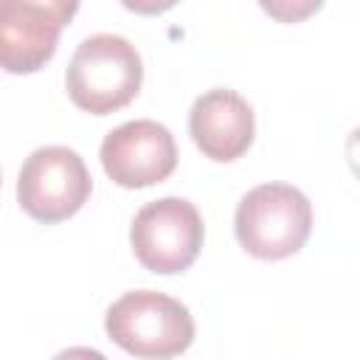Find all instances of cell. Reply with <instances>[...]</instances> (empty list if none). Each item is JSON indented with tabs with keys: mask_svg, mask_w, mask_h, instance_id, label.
<instances>
[{
	"mask_svg": "<svg viewBox=\"0 0 360 360\" xmlns=\"http://www.w3.org/2000/svg\"><path fill=\"white\" fill-rule=\"evenodd\" d=\"M188 132L205 158L217 163H231L242 158L253 143V107L231 87L205 90L194 98L188 110Z\"/></svg>",
	"mask_w": 360,
	"mask_h": 360,
	"instance_id": "ba28073f",
	"label": "cell"
},
{
	"mask_svg": "<svg viewBox=\"0 0 360 360\" xmlns=\"http://www.w3.org/2000/svg\"><path fill=\"white\" fill-rule=\"evenodd\" d=\"M79 11L68 0H0V68L34 73L53 53L62 28Z\"/></svg>",
	"mask_w": 360,
	"mask_h": 360,
	"instance_id": "8992f818",
	"label": "cell"
},
{
	"mask_svg": "<svg viewBox=\"0 0 360 360\" xmlns=\"http://www.w3.org/2000/svg\"><path fill=\"white\" fill-rule=\"evenodd\" d=\"M51 360H107V357L98 349H90V346H70V349L56 352Z\"/></svg>",
	"mask_w": 360,
	"mask_h": 360,
	"instance_id": "9c48e42d",
	"label": "cell"
},
{
	"mask_svg": "<svg viewBox=\"0 0 360 360\" xmlns=\"http://www.w3.org/2000/svg\"><path fill=\"white\" fill-rule=\"evenodd\" d=\"M101 166L124 188L163 183L177 166V143L169 127L152 118H135L110 129L101 141Z\"/></svg>",
	"mask_w": 360,
	"mask_h": 360,
	"instance_id": "52a82bcc",
	"label": "cell"
},
{
	"mask_svg": "<svg viewBox=\"0 0 360 360\" xmlns=\"http://www.w3.org/2000/svg\"><path fill=\"white\" fill-rule=\"evenodd\" d=\"M143 82V62L135 45L118 34L84 37L65 70L70 101L90 112L107 115L127 107Z\"/></svg>",
	"mask_w": 360,
	"mask_h": 360,
	"instance_id": "6da1fadb",
	"label": "cell"
},
{
	"mask_svg": "<svg viewBox=\"0 0 360 360\" xmlns=\"http://www.w3.org/2000/svg\"><path fill=\"white\" fill-rule=\"evenodd\" d=\"M93 177L82 155L70 146H39L34 149L17 177L20 208L45 225L73 217L90 197Z\"/></svg>",
	"mask_w": 360,
	"mask_h": 360,
	"instance_id": "5b68a950",
	"label": "cell"
},
{
	"mask_svg": "<svg viewBox=\"0 0 360 360\" xmlns=\"http://www.w3.org/2000/svg\"><path fill=\"white\" fill-rule=\"evenodd\" d=\"M312 231V205L290 183H262L250 188L233 214L239 245L256 259H287L304 248Z\"/></svg>",
	"mask_w": 360,
	"mask_h": 360,
	"instance_id": "3957f363",
	"label": "cell"
},
{
	"mask_svg": "<svg viewBox=\"0 0 360 360\" xmlns=\"http://www.w3.org/2000/svg\"><path fill=\"white\" fill-rule=\"evenodd\" d=\"M202 217L197 205L183 197H160L146 202L129 228L135 259L160 276L188 270L202 248Z\"/></svg>",
	"mask_w": 360,
	"mask_h": 360,
	"instance_id": "277c9868",
	"label": "cell"
},
{
	"mask_svg": "<svg viewBox=\"0 0 360 360\" xmlns=\"http://www.w3.org/2000/svg\"><path fill=\"white\" fill-rule=\"evenodd\" d=\"M115 346L141 360H169L194 343V318L186 304L158 290L124 292L104 315Z\"/></svg>",
	"mask_w": 360,
	"mask_h": 360,
	"instance_id": "7a4b0ae2",
	"label": "cell"
},
{
	"mask_svg": "<svg viewBox=\"0 0 360 360\" xmlns=\"http://www.w3.org/2000/svg\"><path fill=\"white\" fill-rule=\"evenodd\" d=\"M0 183H3V177H0Z\"/></svg>",
	"mask_w": 360,
	"mask_h": 360,
	"instance_id": "30bf717a",
	"label": "cell"
}]
</instances>
